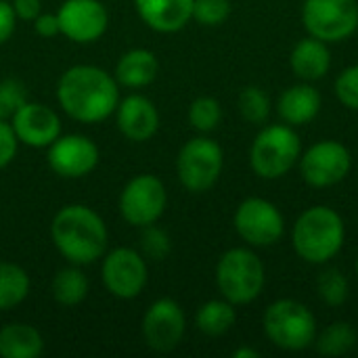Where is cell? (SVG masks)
I'll use <instances>...</instances> for the list:
<instances>
[{"label": "cell", "instance_id": "10", "mask_svg": "<svg viewBox=\"0 0 358 358\" xmlns=\"http://www.w3.org/2000/svg\"><path fill=\"white\" fill-rule=\"evenodd\" d=\"M235 231L245 243L254 248H268L283 237L285 220L279 208L268 199L248 197L235 212Z\"/></svg>", "mask_w": 358, "mask_h": 358}, {"label": "cell", "instance_id": "19", "mask_svg": "<svg viewBox=\"0 0 358 358\" xmlns=\"http://www.w3.org/2000/svg\"><path fill=\"white\" fill-rule=\"evenodd\" d=\"M289 65H292L294 73L298 78H302L304 82L321 80L331 67V52L327 48V42H323L315 36L300 40L292 50Z\"/></svg>", "mask_w": 358, "mask_h": 358}, {"label": "cell", "instance_id": "1", "mask_svg": "<svg viewBox=\"0 0 358 358\" xmlns=\"http://www.w3.org/2000/svg\"><path fill=\"white\" fill-rule=\"evenodd\" d=\"M117 86V80L96 65H73L59 78L57 101L71 120L96 124L115 113Z\"/></svg>", "mask_w": 358, "mask_h": 358}, {"label": "cell", "instance_id": "38", "mask_svg": "<svg viewBox=\"0 0 358 358\" xmlns=\"http://www.w3.org/2000/svg\"><path fill=\"white\" fill-rule=\"evenodd\" d=\"M233 357L235 358H258V350H252V348H239V350H235L233 352Z\"/></svg>", "mask_w": 358, "mask_h": 358}, {"label": "cell", "instance_id": "35", "mask_svg": "<svg viewBox=\"0 0 358 358\" xmlns=\"http://www.w3.org/2000/svg\"><path fill=\"white\" fill-rule=\"evenodd\" d=\"M17 25V15L13 10L10 0H0V44L10 40Z\"/></svg>", "mask_w": 358, "mask_h": 358}, {"label": "cell", "instance_id": "4", "mask_svg": "<svg viewBox=\"0 0 358 358\" xmlns=\"http://www.w3.org/2000/svg\"><path fill=\"white\" fill-rule=\"evenodd\" d=\"M266 273L262 260L248 248L224 252L216 264V285L231 304H250L264 289Z\"/></svg>", "mask_w": 358, "mask_h": 358}, {"label": "cell", "instance_id": "36", "mask_svg": "<svg viewBox=\"0 0 358 358\" xmlns=\"http://www.w3.org/2000/svg\"><path fill=\"white\" fill-rule=\"evenodd\" d=\"M34 29L38 36L42 38H55L61 34V27H59V17L57 13L50 15V13H40L36 19H34Z\"/></svg>", "mask_w": 358, "mask_h": 358}, {"label": "cell", "instance_id": "3", "mask_svg": "<svg viewBox=\"0 0 358 358\" xmlns=\"http://www.w3.org/2000/svg\"><path fill=\"white\" fill-rule=\"evenodd\" d=\"M344 220L327 206L308 208L294 224V250L310 264H325L344 248Z\"/></svg>", "mask_w": 358, "mask_h": 358}, {"label": "cell", "instance_id": "28", "mask_svg": "<svg viewBox=\"0 0 358 358\" xmlns=\"http://www.w3.org/2000/svg\"><path fill=\"white\" fill-rule=\"evenodd\" d=\"M222 120V107L212 96H199L189 107V122L199 132H212Z\"/></svg>", "mask_w": 358, "mask_h": 358}, {"label": "cell", "instance_id": "26", "mask_svg": "<svg viewBox=\"0 0 358 358\" xmlns=\"http://www.w3.org/2000/svg\"><path fill=\"white\" fill-rule=\"evenodd\" d=\"M357 340L358 336L355 327L350 323L338 321L329 325L319 338H315V346L323 357H342L357 346Z\"/></svg>", "mask_w": 358, "mask_h": 358}, {"label": "cell", "instance_id": "24", "mask_svg": "<svg viewBox=\"0 0 358 358\" xmlns=\"http://www.w3.org/2000/svg\"><path fill=\"white\" fill-rule=\"evenodd\" d=\"M50 294L57 304L61 306H78L88 296V279L80 271V266H65L61 268L50 283Z\"/></svg>", "mask_w": 358, "mask_h": 358}, {"label": "cell", "instance_id": "32", "mask_svg": "<svg viewBox=\"0 0 358 358\" xmlns=\"http://www.w3.org/2000/svg\"><path fill=\"white\" fill-rule=\"evenodd\" d=\"M27 101V90L21 80L4 78L0 80V117H10Z\"/></svg>", "mask_w": 358, "mask_h": 358}, {"label": "cell", "instance_id": "39", "mask_svg": "<svg viewBox=\"0 0 358 358\" xmlns=\"http://www.w3.org/2000/svg\"><path fill=\"white\" fill-rule=\"evenodd\" d=\"M357 275H358V260H357Z\"/></svg>", "mask_w": 358, "mask_h": 358}, {"label": "cell", "instance_id": "29", "mask_svg": "<svg viewBox=\"0 0 358 358\" xmlns=\"http://www.w3.org/2000/svg\"><path fill=\"white\" fill-rule=\"evenodd\" d=\"M317 289H319L321 300H323L327 306H342V304L348 300V294H350L348 279H346L338 268H327V271H323V273L319 275Z\"/></svg>", "mask_w": 358, "mask_h": 358}, {"label": "cell", "instance_id": "9", "mask_svg": "<svg viewBox=\"0 0 358 358\" xmlns=\"http://www.w3.org/2000/svg\"><path fill=\"white\" fill-rule=\"evenodd\" d=\"M168 206V193L164 182L153 174H138L126 182L120 195L122 218L132 227L155 224Z\"/></svg>", "mask_w": 358, "mask_h": 358}, {"label": "cell", "instance_id": "5", "mask_svg": "<svg viewBox=\"0 0 358 358\" xmlns=\"http://www.w3.org/2000/svg\"><path fill=\"white\" fill-rule=\"evenodd\" d=\"M300 162V136L289 124L262 128L250 149L252 170L266 180L285 176Z\"/></svg>", "mask_w": 358, "mask_h": 358}, {"label": "cell", "instance_id": "13", "mask_svg": "<svg viewBox=\"0 0 358 358\" xmlns=\"http://www.w3.org/2000/svg\"><path fill=\"white\" fill-rule=\"evenodd\" d=\"M187 329V319L178 302L170 298L155 300L143 317V338L145 344L155 352L174 350Z\"/></svg>", "mask_w": 358, "mask_h": 358}, {"label": "cell", "instance_id": "22", "mask_svg": "<svg viewBox=\"0 0 358 358\" xmlns=\"http://www.w3.org/2000/svg\"><path fill=\"white\" fill-rule=\"evenodd\" d=\"M44 350L40 331L27 323H8L0 329V357L38 358Z\"/></svg>", "mask_w": 358, "mask_h": 358}, {"label": "cell", "instance_id": "14", "mask_svg": "<svg viewBox=\"0 0 358 358\" xmlns=\"http://www.w3.org/2000/svg\"><path fill=\"white\" fill-rule=\"evenodd\" d=\"M57 17L61 34L76 44L96 42L109 25V13L101 0H65Z\"/></svg>", "mask_w": 358, "mask_h": 358}, {"label": "cell", "instance_id": "20", "mask_svg": "<svg viewBox=\"0 0 358 358\" xmlns=\"http://www.w3.org/2000/svg\"><path fill=\"white\" fill-rule=\"evenodd\" d=\"M279 115L289 126H304L321 111V94L310 84H296L279 96Z\"/></svg>", "mask_w": 358, "mask_h": 358}, {"label": "cell", "instance_id": "23", "mask_svg": "<svg viewBox=\"0 0 358 358\" xmlns=\"http://www.w3.org/2000/svg\"><path fill=\"white\" fill-rule=\"evenodd\" d=\"M235 321H237L235 304H231L229 300H210L201 304L195 315L197 329L208 338L224 336L235 325Z\"/></svg>", "mask_w": 358, "mask_h": 358}, {"label": "cell", "instance_id": "17", "mask_svg": "<svg viewBox=\"0 0 358 358\" xmlns=\"http://www.w3.org/2000/svg\"><path fill=\"white\" fill-rule=\"evenodd\" d=\"M115 120L120 132L134 143L149 141L159 128V113L151 99L143 94H130L117 103Z\"/></svg>", "mask_w": 358, "mask_h": 358}, {"label": "cell", "instance_id": "12", "mask_svg": "<svg viewBox=\"0 0 358 358\" xmlns=\"http://www.w3.org/2000/svg\"><path fill=\"white\" fill-rule=\"evenodd\" d=\"M101 277L111 296L120 300H132L145 289L149 273L145 258L136 250L115 248L105 256Z\"/></svg>", "mask_w": 358, "mask_h": 358}, {"label": "cell", "instance_id": "18", "mask_svg": "<svg viewBox=\"0 0 358 358\" xmlns=\"http://www.w3.org/2000/svg\"><path fill=\"white\" fill-rule=\"evenodd\" d=\"M147 27L159 34L180 31L193 19V0H134Z\"/></svg>", "mask_w": 358, "mask_h": 358}, {"label": "cell", "instance_id": "8", "mask_svg": "<svg viewBox=\"0 0 358 358\" xmlns=\"http://www.w3.org/2000/svg\"><path fill=\"white\" fill-rule=\"evenodd\" d=\"M302 21L310 36L323 42H342L358 29L357 0H304Z\"/></svg>", "mask_w": 358, "mask_h": 358}, {"label": "cell", "instance_id": "11", "mask_svg": "<svg viewBox=\"0 0 358 358\" xmlns=\"http://www.w3.org/2000/svg\"><path fill=\"white\" fill-rule=\"evenodd\" d=\"M352 166L350 151L338 141H319L300 155V172L306 185L325 189L342 182Z\"/></svg>", "mask_w": 358, "mask_h": 358}, {"label": "cell", "instance_id": "6", "mask_svg": "<svg viewBox=\"0 0 358 358\" xmlns=\"http://www.w3.org/2000/svg\"><path fill=\"white\" fill-rule=\"evenodd\" d=\"M264 334L277 348L300 352L315 344L317 321L302 302L277 300L264 313Z\"/></svg>", "mask_w": 358, "mask_h": 358}, {"label": "cell", "instance_id": "2", "mask_svg": "<svg viewBox=\"0 0 358 358\" xmlns=\"http://www.w3.org/2000/svg\"><path fill=\"white\" fill-rule=\"evenodd\" d=\"M50 239L69 264L86 266L103 258L109 235L105 220L92 208L69 203L55 214Z\"/></svg>", "mask_w": 358, "mask_h": 358}, {"label": "cell", "instance_id": "37", "mask_svg": "<svg viewBox=\"0 0 358 358\" xmlns=\"http://www.w3.org/2000/svg\"><path fill=\"white\" fill-rule=\"evenodd\" d=\"M10 4H13L17 19L21 21H34L42 13L40 0H10Z\"/></svg>", "mask_w": 358, "mask_h": 358}, {"label": "cell", "instance_id": "21", "mask_svg": "<svg viewBox=\"0 0 358 358\" xmlns=\"http://www.w3.org/2000/svg\"><path fill=\"white\" fill-rule=\"evenodd\" d=\"M159 71L157 57L147 48H130L115 63L113 78L120 86L126 88H143L149 86Z\"/></svg>", "mask_w": 358, "mask_h": 358}, {"label": "cell", "instance_id": "25", "mask_svg": "<svg viewBox=\"0 0 358 358\" xmlns=\"http://www.w3.org/2000/svg\"><path fill=\"white\" fill-rule=\"evenodd\" d=\"M29 294V275L13 264L0 262V310H10L19 306Z\"/></svg>", "mask_w": 358, "mask_h": 358}, {"label": "cell", "instance_id": "27", "mask_svg": "<svg viewBox=\"0 0 358 358\" xmlns=\"http://www.w3.org/2000/svg\"><path fill=\"white\" fill-rule=\"evenodd\" d=\"M239 113L250 124H264L271 115V99L258 86H245L237 99Z\"/></svg>", "mask_w": 358, "mask_h": 358}, {"label": "cell", "instance_id": "15", "mask_svg": "<svg viewBox=\"0 0 358 358\" xmlns=\"http://www.w3.org/2000/svg\"><path fill=\"white\" fill-rule=\"evenodd\" d=\"M101 153L92 138L84 134H61L46 153V162L61 178H82L99 166Z\"/></svg>", "mask_w": 358, "mask_h": 358}, {"label": "cell", "instance_id": "7", "mask_svg": "<svg viewBox=\"0 0 358 358\" xmlns=\"http://www.w3.org/2000/svg\"><path fill=\"white\" fill-rule=\"evenodd\" d=\"M222 149L208 136H195L187 141L176 157L178 180L191 193H203L212 189L222 174Z\"/></svg>", "mask_w": 358, "mask_h": 358}, {"label": "cell", "instance_id": "34", "mask_svg": "<svg viewBox=\"0 0 358 358\" xmlns=\"http://www.w3.org/2000/svg\"><path fill=\"white\" fill-rule=\"evenodd\" d=\"M17 147H19V138H17L10 122L0 117V170L6 168L15 159Z\"/></svg>", "mask_w": 358, "mask_h": 358}, {"label": "cell", "instance_id": "33", "mask_svg": "<svg viewBox=\"0 0 358 358\" xmlns=\"http://www.w3.org/2000/svg\"><path fill=\"white\" fill-rule=\"evenodd\" d=\"M336 94L344 107L358 111V65L344 69L336 80Z\"/></svg>", "mask_w": 358, "mask_h": 358}, {"label": "cell", "instance_id": "30", "mask_svg": "<svg viewBox=\"0 0 358 358\" xmlns=\"http://www.w3.org/2000/svg\"><path fill=\"white\" fill-rule=\"evenodd\" d=\"M231 15L229 0H193V19L201 25L216 27Z\"/></svg>", "mask_w": 358, "mask_h": 358}, {"label": "cell", "instance_id": "31", "mask_svg": "<svg viewBox=\"0 0 358 358\" xmlns=\"http://www.w3.org/2000/svg\"><path fill=\"white\" fill-rule=\"evenodd\" d=\"M141 248H143V254L145 258H151V260H164L170 250H172V243H170V237L166 231H162L159 227L155 224H147L143 227V235H141Z\"/></svg>", "mask_w": 358, "mask_h": 358}, {"label": "cell", "instance_id": "40", "mask_svg": "<svg viewBox=\"0 0 358 358\" xmlns=\"http://www.w3.org/2000/svg\"><path fill=\"white\" fill-rule=\"evenodd\" d=\"M2 120H4V117H2Z\"/></svg>", "mask_w": 358, "mask_h": 358}, {"label": "cell", "instance_id": "16", "mask_svg": "<svg viewBox=\"0 0 358 358\" xmlns=\"http://www.w3.org/2000/svg\"><path fill=\"white\" fill-rule=\"evenodd\" d=\"M10 126L19 143L34 149H48L61 136V120L44 103L25 101L13 115Z\"/></svg>", "mask_w": 358, "mask_h": 358}]
</instances>
